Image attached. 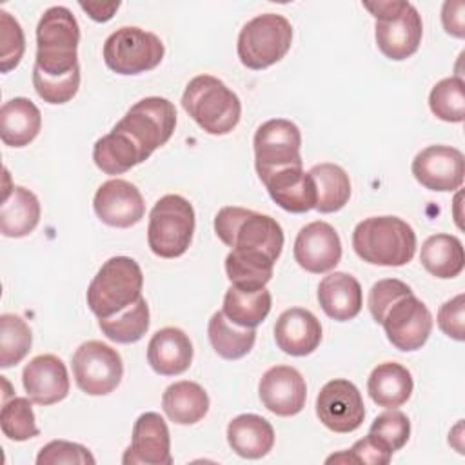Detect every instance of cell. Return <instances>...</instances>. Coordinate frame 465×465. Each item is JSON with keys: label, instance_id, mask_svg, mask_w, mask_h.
<instances>
[{"label": "cell", "instance_id": "obj_1", "mask_svg": "<svg viewBox=\"0 0 465 465\" xmlns=\"http://www.w3.org/2000/svg\"><path fill=\"white\" fill-rule=\"evenodd\" d=\"M214 232L231 247L225 272L231 285L258 291L272 278V269L282 254L283 231L269 214L227 205L214 216Z\"/></svg>", "mask_w": 465, "mask_h": 465}, {"label": "cell", "instance_id": "obj_2", "mask_svg": "<svg viewBox=\"0 0 465 465\" xmlns=\"http://www.w3.org/2000/svg\"><path fill=\"white\" fill-rule=\"evenodd\" d=\"M352 249L367 263L401 267L416 252V232L398 216H371L354 227Z\"/></svg>", "mask_w": 465, "mask_h": 465}, {"label": "cell", "instance_id": "obj_3", "mask_svg": "<svg viewBox=\"0 0 465 465\" xmlns=\"http://www.w3.org/2000/svg\"><path fill=\"white\" fill-rule=\"evenodd\" d=\"M80 25L74 15L64 7H49L36 25L35 67L47 76H65L78 65Z\"/></svg>", "mask_w": 465, "mask_h": 465}, {"label": "cell", "instance_id": "obj_4", "mask_svg": "<svg viewBox=\"0 0 465 465\" xmlns=\"http://www.w3.org/2000/svg\"><path fill=\"white\" fill-rule=\"evenodd\" d=\"M183 111L209 134L231 133L242 116L240 98L216 76L198 74L182 94Z\"/></svg>", "mask_w": 465, "mask_h": 465}, {"label": "cell", "instance_id": "obj_5", "mask_svg": "<svg viewBox=\"0 0 465 465\" xmlns=\"http://www.w3.org/2000/svg\"><path fill=\"white\" fill-rule=\"evenodd\" d=\"M143 274L129 256L109 258L87 287V305L98 318H111L142 298Z\"/></svg>", "mask_w": 465, "mask_h": 465}, {"label": "cell", "instance_id": "obj_6", "mask_svg": "<svg viewBox=\"0 0 465 465\" xmlns=\"http://www.w3.org/2000/svg\"><path fill=\"white\" fill-rule=\"evenodd\" d=\"M363 7L376 18V44L387 58L400 62L418 51L423 36V24L418 9L411 2H363Z\"/></svg>", "mask_w": 465, "mask_h": 465}, {"label": "cell", "instance_id": "obj_7", "mask_svg": "<svg viewBox=\"0 0 465 465\" xmlns=\"http://www.w3.org/2000/svg\"><path fill=\"white\" fill-rule=\"evenodd\" d=\"M194 225V209L189 200L180 194L162 196L149 213V249L160 258L182 256L193 242Z\"/></svg>", "mask_w": 465, "mask_h": 465}, {"label": "cell", "instance_id": "obj_8", "mask_svg": "<svg viewBox=\"0 0 465 465\" xmlns=\"http://www.w3.org/2000/svg\"><path fill=\"white\" fill-rule=\"evenodd\" d=\"M292 25L276 13H263L249 20L238 35V58L254 71H262L280 62L291 49Z\"/></svg>", "mask_w": 465, "mask_h": 465}, {"label": "cell", "instance_id": "obj_9", "mask_svg": "<svg viewBox=\"0 0 465 465\" xmlns=\"http://www.w3.org/2000/svg\"><path fill=\"white\" fill-rule=\"evenodd\" d=\"M102 54L113 73L131 76L158 67L165 47L154 33L125 25L105 38Z\"/></svg>", "mask_w": 465, "mask_h": 465}, {"label": "cell", "instance_id": "obj_10", "mask_svg": "<svg viewBox=\"0 0 465 465\" xmlns=\"http://www.w3.org/2000/svg\"><path fill=\"white\" fill-rule=\"evenodd\" d=\"M176 127V109L162 96H147L136 102L114 125L124 131L143 153L145 160L169 142Z\"/></svg>", "mask_w": 465, "mask_h": 465}, {"label": "cell", "instance_id": "obj_11", "mask_svg": "<svg viewBox=\"0 0 465 465\" xmlns=\"http://www.w3.org/2000/svg\"><path fill=\"white\" fill-rule=\"evenodd\" d=\"M71 367L78 389L89 396L113 392L124 376V363L118 351L98 340L82 343L71 358Z\"/></svg>", "mask_w": 465, "mask_h": 465}, {"label": "cell", "instance_id": "obj_12", "mask_svg": "<svg viewBox=\"0 0 465 465\" xmlns=\"http://www.w3.org/2000/svg\"><path fill=\"white\" fill-rule=\"evenodd\" d=\"M252 143L258 176L291 165H303L300 154L302 133L291 120L272 118L263 122L256 129Z\"/></svg>", "mask_w": 465, "mask_h": 465}, {"label": "cell", "instance_id": "obj_13", "mask_svg": "<svg viewBox=\"0 0 465 465\" xmlns=\"http://www.w3.org/2000/svg\"><path fill=\"white\" fill-rule=\"evenodd\" d=\"M387 340L403 352L418 351L425 345L432 331V314L412 292L396 300L383 314L381 322Z\"/></svg>", "mask_w": 465, "mask_h": 465}, {"label": "cell", "instance_id": "obj_14", "mask_svg": "<svg viewBox=\"0 0 465 465\" xmlns=\"http://www.w3.org/2000/svg\"><path fill=\"white\" fill-rule=\"evenodd\" d=\"M316 416L332 432H352L365 418V405L358 387L343 378L327 381L316 398Z\"/></svg>", "mask_w": 465, "mask_h": 465}, {"label": "cell", "instance_id": "obj_15", "mask_svg": "<svg viewBox=\"0 0 465 465\" xmlns=\"http://www.w3.org/2000/svg\"><path fill=\"white\" fill-rule=\"evenodd\" d=\"M414 178L430 191H456L463 183V153L450 145H429L412 160Z\"/></svg>", "mask_w": 465, "mask_h": 465}, {"label": "cell", "instance_id": "obj_16", "mask_svg": "<svg viewBox=\"0 0 465 465\" xmlns=\"http://www.w3.org/2000/svg\"><path fill=\"white\" fill-rule=\"evenodd\" d=\"M296 263L312 274L332 271L341 260V242L336 229L322 220L300 229L294 240Z\"/></svg>", "mask_w": 465, "mask_h": 465}, {"label": "cell", "instance_id": "obj_17", "mask_svg": "<svg viewBox=\"0 0 465 465\" xmlns=\"http://www.w3.org/2000/svg\"><path fill=\"white\" fill-rule=\"evenodd\" d=\"M93 209L100 222L109 227L127 229L145 214L142 193L127 180L113 178L104 182L93 198Z\"/></svg>", "mask_w": 465, "mask_h": 465}, {"label": "cell", "instance_id": "obj_18", "mask_svg": "<svg viewBox=\"0 0 465 465\" xmlns=\"http://www.w3.org/2000/svg\"><path fill=\"white\" fill-rule=\"evenodd\" d=\"M122 463L134 465H171V436L165 420L158 412H143L133 425L131 445L122 456Z\"/></svg>", "mask_w": 465, "mask_h": 465}, {"label": "cell", "instance_id": "obj_19", "mask_svg": "<svg viewBox=\"0 0 465 465\" xmlns=\"http://www.w3.org/2000/svg\"><path fill=\"white\" fill-rule=\"evenodd\" d=\"M258 394L267 411L287 418L302 412L305 407L307 385L294 367L276 365L262 376Z\"/></svg>", "mask_w": 465, "mask_h": 465}, {"label": "cell", "instance_id": "obj_20", "mask_svg": "<svg viewBox=\"0 0 465 465\" xmlns=\"http://www.w3.org/2000/svg\"><path fill=\"white\" fill-rule=\"evenodd\" d=\"M27 398L36 405H53L69 394V376L65 363L54 354L35 356L22 372Z\"/></svg>", "mask_w": 465, "mask_h": 465}, {"label": "cell", "instance_id": "obj_21", "mask_svg": "<svg viewBox=\"0 0 465 465\" xmlns=\"http://www.w3.org/2000/svg\"><path fill=\"white\" fill-rule=\"evenodd\" d=\"M272 202L283 211L302 214L316 207V187L302 165H291L260 176Z\"/></svg>", "mask_w": 465, "mask_h": 465}, {"label": "cell", "instance_id": "obj_22", "mask_svg": "<svg viewBox=\"0 0 465 465\" xmlns=\"http://www.w3.org/2000/svg\"><path fill=\"white\" fill-rule=\"evenodd\" d=\"M276 345L291 356H307L322 341V325L318 318L302 307L283 311L274 325Z\"/></svg>", "mask_w": 465, "mask_h": 465}, {"label": "cell", "instance_id": "obj_23", "mask_svg": "<svg viewBox=\"0 0 465 465\" xmlns=\"http://www.w3.org/2000/svg\"><path fill=\"white\" fill-rule=\"evenodd\" d=\"M147 361L160 376H178L193 361V343L182 329L163 327L149 340Z\"/></svg>", "mask_w": 465, "mask_h": 465}, {"label": "cell", "instance_id": "obj_24", "mask_svg": "<svg viewBox=\"0 0 465 465\" xmlns=\"http://www.w3.org/2000/svg\"><path fill=\"white\" fill-rule=\"evenodd\" d=\"M318 302L329 318L349 322L361 311V285L347 272H331L318 285Z\"/></svg>", "mask_w": 465, "mask_h": 465}, {"label": "cell", "instance_id": "obj_25", "mask_svg": "<svg viewBox=\"0 0 465 465\" xmlns=\"http://www.w3.org/2000/svg\"><path fill=\"white\" fill-rule=\"evenodd\" d=\"M40 222V202L36 194L22 185L4 191L0 205V231L7 238H24Z\"/></svg>", "mask_w": 465, "mask_h": 465}, {"label": "cell", "instance_id": "obj_26", "mask_svg": "<svg viewBox=\"0 0 465 465\" xmlns=\"http://www.w3.org/2000/svg\"><path fill=\"white\" fill-rule=\"evenodd\" d=\"M227 443L238 456L260 460L274 445V429L258 414H240L227 425Z\"/></svg>", "mask_w": 465, "mask_h": 465}, {"label": "cell", "instance_id": "obj_27", "mask_svg": "<svg viewBox=\"0 0 465 465\" xmlns=\"http://www.w3.org/2000/svg\"><path fill=\"white\" fill-rule=\"evenodd\" d=\"M40 109L24 96L7 100L0 109V138L9 147H25L40 133Z\"/></svg>", "mask_w": 465, "mask_h": 465}, {"label": "cell", "instance_id": "obj_28", "mask_svg": "<svg viewBox=\"0 0 465 465\" xmlns=\"http://www.w3.org/2000/svg\"><path fill=\"white\" fill-rule=\"evenodd\" d=\"M414 381L407 367L396 361H385L372 369L367 380V392L378 407H401L412 394Z\"/></svg>", "mask_w": 465, "mask_h": 465}, {"label": "cell", "instance_id": "obj_29", "mask_svg": "<svg viewBox=\"0 0 465 465\" xmlns=\"http://www.w3.org/2000/svg\"><path fill=\"white\" fill-rule=\"evenodd\" d=\"M162 409L178 425H193L209 411V396L196 381L182 380L169 385L162 396Z\"/></svg>", "mask_w": 465, "mask_h": 465}, {"label": "cell", "instance_id": "obj_30", "mask_svg": "<svg viewBox=\"0 0 465 465\" xmlns=\"http://www.w3.org/2000/svg\"><path fill=\"white\" fill-rule=\"evenodd\" d=\"M93 160L102 173L122 174L145 162V156L124 131L113 127L111 133L94 142Z\"/></svg>", "mask_w": 465, "mask_h": 465}, {"label": "cell", "instance_id": "obj_31", "mask_svg": "<svg viewBox=\"0 0 465 465\" xmlns=\"http://www.w3.org/2000/svg\"><path fill=\"white\" fill-rule=\"evenodd\" d=\"M420 262L436 278H456L465 265L463 245L452 234H432L421 243Z\"/></svg>", "mask_w": 465, "mask_h": 465}, {"label": "cell", "instance_id": "obj_32", "mask_svg": "<svg viewBox=\"0 0 465 465\" xmlns=\"http://www.w3.org/2000/svg\"><path fill=\"white\" fill-rule=\"evenodd\" d=\"M271 292L262 287L258 291H243L231 285L223 296V314L238 327H258L271 311Z\"/></svg>", "mask_w": 465, "mask_h": 465}, {"label": "cell", "instance_id": "obj_33", "mask_svg": "<svg viewBox=\"0 0 465 465\" xmlns=\"http://www.w3.org/2000/svg\"><path fill=\"white\" fill-rule=\"evenodd\" d=\"M316 187V211L327 214L345 207L351 198L349 174L336 163H318L309 171Z\"/></svg>", "mask_w": 465, "mask_h": 465}, {"label": "cell", "instance_id": "obj_34", "mask_svg": "<svg viewBox=\"0 0 465 465\" xmlns=\"http://www.w3.org/2000/svg\"><path fill=\"white\" fill-rule=\"evenodd\" d=\"M207 336L218 356L223 360H238L251 352L256 341V331L238 327L227 320L223 311L211 316L207 325Z\"/></svg>", "mask_w": 465, "mask_h": 465}, {"label": "cell", "instance_id": "obj_35", "mask_svg": "<svg viewBox=\"0 0 465 465\" xmlns=\"http://www.w3.org/2000/svg\"><path fill=\"white\" fill-rule=\"evenodd\" d=\"M100 331L116 343H134L149 329V305L142 296L138 302L111 318L98 320Z\"/></svg>", "mask_w": 465, "mask_h": 465}, {"label": "cell", "instance_id": "obj_36", "mask_svg": "<svg viewBox=\"0 0 465 465\" xmlns=\"http://www.w3.org/2000/svg\"><path fill=\"white\" fill-rule=\"evenodd\" d=\"M33 334L25 320L5 312L0 316V367L9 369L20 363L31 351Z\"/></svg>", "mask_w": 465, "mask_h": 465}, {"label": "cell", "instance_id": "obj_37", "mask_svg": "<svg viewBox=\"0 0 465 465\" xmlns=\"http://www.w3.org/2000/svg\"><path fill=\"white\" fill-rule=\"evenodd\" d=\"M429 107L432 114L443 122L460 124L465 118V93L463 80L449 76L440 80L429 94Z\"/></svg>", "mask_w": 465, "mask_h": 465}, {"label": "cell", "instance_id": "obj_38", "mask_svg": "<svg viewBox=\"0 0 465 465\" xmlns=\"http://www.w3.org/2000/svg\"><path fill=\"white\" fill-rule=\"evenodd\" d=\"M0 427L4 436H7L13 441H25L29 438L38 436L40 430L35 421L31 400L20 396L5 400L0 412Z\"/></svg>", "mask_w": 465, "mask_h": 465}, {"label": "cell", "instance_id": "obj_39", "mask_svg": "<svg viewBox=\"0 0 465 465\" xmlns=\"http://www.w3.org/2000/svg\"><path fill=\"white\" fill-rule=\"evenodd\" d=\"M33 85L36 94L53 105L65 104L73 100V96L78 93L80 87V67L71 71L65 76H47L40 69L33 67Z\"/></svg>", "mask_w": 465, "mask_h": 465}, {"label": "cell", "instance_id": "obj_40", "mask_svg": "<svg viewBox=\"0 0 465 465\" xmlns=\"http://www.w3.org/2000/svg\"><path fill=\"white\" fill-rule=\"evenodd\" d=\"M369 434L383 441L392 452L400 450L411 438V421L407 414L396 409H389L374 418L369 427Z\"/></svg>", "mask_w": 465, "mask_h": 465}, {"label": "cell", "instance_id": "obj_41", "mask_svg": "<svg viewBox=\"0 0 465 465\" xmlns=\"http://www.w3.org/2000/svg\"><path fill=\"white\" fill-rule=\"evenodd\" d=\"M0 71L9 73L20 64L24 56L25 38L22 25L4 9L0 11Z\"/></svg>", "mask_w": 465, "mask_h": 465}, {"label": "cell", "instance_id": "obj_42", "mask_svg": "<svg viewBox=\"0 0 465 465\" xmlns=\"http://www.w3.org/2000/svg\"><path fill=\"white\" fill-rule=\"evenodd\" d=\"M392 450L380 441L376 436L367 434L365 438L358 440L349 450L340 454H332L327 458V463H363V465H387L392 458Z\"/></svg>", "mask_w": 465, "mask_h": 465}, {"label": "cell", "instance_id": "obj_43", "mask_svg": "<svg viewBox=\"0 0 465 465\" xmlns=\"http://www.w3.org/2000/svg\"><path fill=\"white\" fill-rule=\"evenodd\" d=\"M94 456L80 443L53 440L44 445L36 456L38 465H60V463H76V465H94Z\"/></svg>", "mask_w": 465, "mask_h": 465}, {"label": "cell", "instance_id": "obj_44", "mask_svg": "<svg viewBox=\"0 0 465 465\" xmlns=\"http://www.w3.org/2000/svg\"><path fill=\"white\" fill-rule=\"evenodd\" d=\"M412 292L411 287L401 282V280H396V278H385V280H380L376 282L371 291H369V298H367V307H369V312L371 316L374 318L376 323L381 322L385 311L396 302L400 300L401 296Z\"/></svg>", "mask_w": 465, "mask_h": 465}, {"label": "cell", "instance_id": "obj_45", "mask_svg": "<svg viewBox=\"0 0 465 465\" xmlns=\"http://www.w3.org/2000/svg\"><path fill=\"white\" fill-rule=\"evenodd\" d=\"M438 327L443 334L456 341H463L465 338V294L447 300L438 311Z\"/></svg>", "mask_w": 465, "mask_h": 465}, {"label": "cell", "instance_id": "obj_46", "mask_svg": "<svg viewBox=\"0 0 465 465\" xmlns=\"http://www.w3.org/2000/svg\"><path fill=\"white\" fill-rule=\"evenodd\" d=\"M465 4L463 2H445L441 9V22L449 35L456 38L465 36Z\"/></svg>", "mask_w": 465, "mask_h": 465}, {"label": "cell", "instance_id": "obj_47", "mask_svg": "<svg viewBox=\"0 0 465 465\" xmlns=\"http://www.w3.org/2000/svg\"><path fill=\"white\" fill-rule=\"evenodd\" d=\"M120 2L111 4H100V2H80V9L89 15L94 22H107L113 18V15L118 11Z\"/></svg>", "mask_w": 465, "mask_h": 465}]
</instances>
